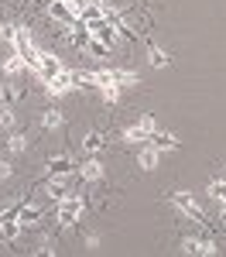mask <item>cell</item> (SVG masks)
<instances>
[{
    "label": "cell",
    "instance_id": "obj_1",
    "mask_svg": "<svg viewBox=\"0 0 226 257\" xmlns=\"http://www.w3.org/2000/svg\"><path fill=\"white\" fill-rule=\"evenodd\" d=\"M86 206H89V199H86V196H76V192H69L65 199H59V202H55V209H52V219L59 223V230H72V226H76V223L82 219Z\"/></svg>",
    "mask_w": 226,
    "mask_h": 257
},
{
    "label": "cell",
    "instance_id": "obj_2",
    "mask_svg": "<svg viewBox=\"0 0 226 257\" xmlns=\"http://www.w3.org/2000/svg\"><path fill=\"white\" fill-rule=\"evenodd\" d=\"M76 168H79V161L72 155H48L45 158V178H69L76 175Z\"/></svg>",
    "mask_w": 226,
    "mask_h": 257
},
{
    "label": "cell",
    "instance_id": "obj_3",
    "mask_svg": "<svg viewBox=\"0 0 226 257\" xmlns=\"http://www.w3.org/2000/svg\"><path fill=\"white\" fill-rule=\"evenodd\" d=\"M168 202L182 213L185 219H192V223H202V206L195 202L192 192H168Z\"/></svg>",
    "mask_w": 226,
    "mask_h": 257
},
{
    "label": "cell",
    "instance_id": "obj_4",
    "mask_svg": "<svg viewBox=\"0 0 226 257\" xmlns=\"http://www.w3.org/2000/svg\"><path fill=\"white\" fill-rule=\"evenodd\" d=\"M182 250L185 254H195V257H212L219 247L212 237H182Z\"/></svg>",
    "mask_w": 226,
    "mask_h": 257
},
{
    "label": "cell",
    "instance_id": "obj_5",
    "mask_svg": "<svg viewBox=\"0 0 226 257\" xmlns=\"http://www.w3.org/2000/svg\"><path fill=\"white\" fill-rule=\"evenodd\" d=\"M86 28H89V35H93L96 41H103L106 48H113V45H117V31H113V24H110L106 18H96V21H89Z\"/></svg>",
    "mask_w": 226,
    "mask_h": 257
},
{
    "label": "cell",
    "instance_id": "obj_6",
    "mask_svg": "<svg viewBox=\"0 0 226 257\" xmlns=\"http://www.w3.org/2000/svg\"><path fill=\"white\" fill-rule=\"evenodd\" d=\"M59 72H65V62H62L59 55H52V52H41V62H38V72H35V76L45 82V79H55Z\"/></svg>",
    "mask_w": 226,
    "mask_h": 257
},
{
    "label": "cell",
    "instance_id": "obj_7",
    "mask_svg": "<svg viewBox=\"0 0 226 257\" xmlns=\"http://www.w3.org/2000/svg\"><path fill=\"white\" fill-rule=\"evenodd\" d=\"M69 89H76V82H72V69H65V72H59L55 79H45V93L48 96H65Z\"/></svg>",
    "mask_w": 226,
    "mask_h": 257
},
{
    "label": "cell",
    "instance_id": "obj_8",
    "mask_svg": "<svg viewBox=\"0 0 226 257\" xmlns=\"http://www.w3.org/2000/svg\"><path fill=\"white\" fill-rule=\"evenodd\" d=\"M48 14L55 21H62L65 28H69V24H79V14L69 7V0H52V4H48Z\"/></svg>",
    "mask_w": 226,
    "mask_h": 257
},
{
    "label": "cell",
    "instance_id": "obj_9",
    "mask_svg": "<svg viewBox=\"0 0 226 257\" xmlns=\"http://www.w3.org/2000/svg\"><path fill=\"white\" fill-rule=\"evenodd\" d=\"M76 175H79L82 182H103V161H96V158H86V161H79Z\"/></svg>",
    "mask_w": 226,
    "mask_h": 257
},
{
    "label": "cell",
    "instance_id": "obj_10",
    "mask_svg": "<svg viewBox=\"0 0 226 257\" xmlns=\"http://www.w3.org/2000/svg\"><path fill=\"white\" fill-rule=\"evenodd\" d=\"M151 148H158V151H178L182 148V141L175 138V134H164V131H154L151 138H147Z\"/></svg>",
    "mask_w": 226,
    "mask_h": 257
},
{
    "label": "cell",
    "instance_id": "obj_11",
    "mask_svg": "<svg viewBox=\"0 0 226 257\" xmlns=\"http://www.w3.org/2000/svg\"><path fill=\"white\" fill-rule=\"evenodd\" d=\"M147 138H151V131L144 127L141 120H137V123H130V127H123V134H120L123 144H147Z\"/></svg>",
    "mask_w": 226,
    "mask_h": 257
},
{
    "label": "cell",
    "instance_id": "obj_12",
    "mask_svg": "<svg viewBox=\"0 0 226 257\" xmlns=\"http://www.w3.org/2000/svg\"><path fill=\"white\" fill-rule=\"evenodd\" d=\"M158 158H161V151H158V148L141 144V151H137V165H141V172H154V168H158Z\"/></svg>",
    "mask_w": 226,
    "mask_h": 257
},
{
    "label": "cell",
    "instance_id": "obj_13",
    "mask_svg": "<svg viewBox=\"0 0 226 257\" xmlns=\"http://www.w3.org/2000/svg\"><path fill=\"white\" fill-rule=\"evenodd\" d=\"M147 62H151L154 69H168V65H171V55L164 52L161 45H154V41L147 38Z\"/></svg>",
    "mask_w": 226,
    "mask_h": 257
},
{
    "label": "cell",
    "instance_id": "obj_14",
    "mask_svg": "<svg viewBox=\"0 0 226 257\" xmlns=\"http://www.w3.org/2000/svg\"><path fill=\"white\" fill-rule=\"evenodd\" d=\"M106 144H110V138H106L103 131H89V134L82 138V151H86V155H96V151L106 148Z\"/></svg>",
    "mask_w": 226,
    "mask_h": 257
},
{
    "label": "cell",
    "instance_id": "obj_15",
    "mask_svg": "<svg viewBox=\"0 0 226 257\" xmlns=\"http://www.w3.org/2000/svg\"><path fill=\"white\" fill-rule=\"evenodd\" d=\"M18 223L24 226V230H35V226H41V209H38V206H31V202H24V209H21Z\"/></svg>",
    "mask_w": 226,
    "mask_h": 257
},
{
    "label": "cell",
    "instance_id": "obj_16",
    "mask_svg": "<svg viewBox=\"0 0 226 257\" xmlns=\"http://www.w3.org/2000/svg\"><path fill=\"white\" fill-rule=\"evenodd\" d=\"M62 123H65V117H62L59 106H45V110H41V127H45V131H59Z\"/></svg>",
    "mask_w": 226,
    "mask_h": 257
},
{
    "label": "cell",
    "instance_id": "obj_17",
    "mask_svg": "<svg viewBox=\"0 0 226 257\" xmlns=\"http://www.w3.org/2000/svg\"><path fill=\"white\" fill-rule=\"evenodd\" d=\"M0 65H4V76H18V72H24V69H28V65H24V59H21L18 52H7Z\"/></svg>",
    "mask_w": 226,
    "mask_h": 257
},
{
    "label": "cell",
    "instance_id": "obj_18",
    "mask_svg": "<svg viewBox=\"0 0 226 257\" xmlns=\"http://www.w3.org/2000/svg\"><path fill=\"white\" fill-rule=\"evenodd\" d=\"M21 230H24V226H21L18 219H7V223H0V240H4V243H18Z\"/></svg>",
    "mask_w": 226,
    "mask_h": 257
},
{
    "label": "cell",
    "instance_id": "obj_19",
    "mask_svg": "<svg viewBox=\"0 0 226 257\" xmlns=\"http://www.w3.org/2000/svg\"><path fill=\"white\" fill-rule=\"evenodd\" d=\"M21 96H24V89L14 86V82H4V86H0V103H11V106H14Z\"/></svg>",
    "mask_w": 226,
    "mask_h": 257
},
{
    "label": "cell",
    "instance_id": "obj_20",
    "mask_svg": "<svg viewBox=\"0 0 226 257\" xmlns=\"http://www.w3.org/2000/svg\"><path fill=\"white\" fill-rule=\"evenodd\" d=\"M4 148H7V155H21V151H28V134H11V138L4 141Z\"/></svg>",
    "mask_w": 226,
    "mask_h": 257
},
{
    "label": "cell",
    "instance_id": "obj_21",
    "mask_svg": "<svg viewBox=\"0 0 226 257\" xmlns=\"http://www.w3.org/2000/svg\"><path fill=\"white\" fill-rule=\"evenodd\" d=\"M110 76H113V82H117V86H137V76H134V72H127V69H117V65H113V69H110Z\"/></svg>",
    "mask_w": 226,
    "mask_h": 257
},
{
    "label": "cell",
    "instance_id": "obj_22",
    "mask_svg": "<svg viewBox=\"0 0 226 257\" xmlns=\"http://www.w3.org/2000/svg\"><path fill=\"white\" fill-rule=\"evenodd\" d=\"M100 96H103V103H110V106H113V103H120V86H103Z\"/></svg>",
    "mask_w": 226,
    "mask_h": 257
},
{
    "label": "cell",
    "instance_id": "obj_23",
    "mask_svg": "<svg viewBox=\"0 0 226 257\" xmlns=\"http://www.w3.org/2000/svg\"><path fill=\"white\" fill-rule=\"evenodd\" d=\"M0 127H14V110H11V103H0Z\"/></svg>",
    "mask_w": 226,
    "mask_h": 257
},
{
    "label": "cell",
    "instance_id": "obj_24",
    "mask_svg": "<svg viewBox=\"0 0 226 257\" xmlns=\"http://www.w3.org/2000/svg\"><path fill=\"white\" fill-rule=\"evenodd\" d=\"M89 52H93V55H96V59H110V48H106V45H103V41H89Z\"/></svg>",
    "mask_w": 226,
    "mask_h": 257
},
{
    "label": "cell",
    "instance_id": "obj_25",
    "mask_svg": "<svg viewBox=\"0 0 226 257\" xmlns=\"http://www.w3.org/2000/svg\"><path fill=\"white\" fill-rule=\"evenodd\" d=\"M11 175H14V165L7 158H0V178H11Z\"/></svg>",
    "mask_w": 226,
    "mask_h": 257
},
{
    "label": "cell",
    "instance_id": "obj_26",
    "mask_svg": "<svg viewBox=\"0 0 226 257\" xmlns=\"http://www.w3.org/2000/svg\"><path fill=\"white\" fill-rule=\"evenodd\" d=\"M38 254H55V247H52V240H41V243H38Z\"/></svg>",
    "mask_w": 226,
    "mask_h": 257
}]
</instances>
